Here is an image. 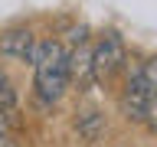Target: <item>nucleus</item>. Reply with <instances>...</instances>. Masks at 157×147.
<instances>
[{"label":"nucleus","mask_w":157,"mask_h":147,"mask_svg":"<svg viewBox=\"0 0 157 147\" xmlns=\"http://www.w3.org/2000/svg\"><path fill=\"white\" fill-rule=\"evenodd\" d=\"M128 62V49H124V39L118 36L115 29L101 33L95 43V78L98 82H108L118 69Z\"/></svg>","instance_id":"2"},{"label":"nucleus","mask_w":157,"mask_h":147,"mask_svg":"<svg viewBox=\"0 0 157 147\" xmlns=\"http://www.w3.org/2000/svg\"><path fill=\"white\" fill-rule=\"evenodd\" d=\"M121 111L131 121H147V82H144V66L128 69L124 88H121Z\"/></svg>","instance_id":"3"},{"label":"nucleus","mask_w":157,"mask_h":147,"mask_svg":"<svg viewBox=\"0 0 157 147\" xmlns=\"http://www.w3.org/2000/svg\"><path fill=\"white\" fill-rule=\"evenodd\" d=\"M101 131H105V115L85 111V115L78 118V134H82V141H98Z\"/></svg>","instance_id":"7"},{"label":"nucleus","mask_w":157,"mask_h":147,"mask_svg":"<svg viewBox=\"0 0 157 147\" xmlns=\"http://www.w3.org/2000/svg\"><path fill=\"white\" fill-rule=\"evenodd\" d=\"M17 101V92H13V82H10V75L3 72V66H0V108H10Z\"/></svg>","instance_id":"8"},{"label":"nucleus","mask_w":157,"mask_h":147,"mask_svg":"<svg viewBox=\"0 0 157 147\" xmlns=\"http://www.w3.org/2000/svg\"><path fill=\"white\" fill-rule=\"evenodd\" d=\"M33 52H36V39H33L29 29L17 26V29H3L0 33V56L20 59V62H33Z\"/></svg>","instance_id":"4"},{"label":"nucleus","mask_w":157,"mask_h":147,"mask_svg":"<svg viewBox=\"0 0 157 147\" xmlns=\"http://www.w3.org/2000/svg\"><path fill=\"white\" fill-rule=\"evenodd\" d=\"M144 82H147V121L151 131H157V59L144 62Z\"/></svg>","instance_id":"6"},{"label":"nucleus","mask_w":157,"mask_h":147,"mask_svg":"<svg viewBox=\"0 0 157 147\" xmlns=\"http://www.w3.org/2000/svg\"><path fill=\"white\" fill-rule=\"evenodd\" d=\"M7 131H10V118L3 115V108H0V134H7Z\"/></svg>","instance_id":"10"},{"label":"nucleus","mask_w":157,"mask_h":147,"mask_svg":"<svg viewBox=\"0 0 157 147\" xmlns=\"http://www.w3.org/2000/svg\"><path fill=\"white\" fill-rule=\"evenodd\" d=\"M0 147H20V141L7 131V134H0Z\"/></svg>","instance_id":"9"},{"label":"nucleus","mask_w":157,"mask_h":147,"mask_svg":"<svg viewBox=\"0 0 157 147\" xmlns=\"http://www.w3.org/2000/svg\"><path fill=\"white\" fill-rule=\"evenodd\" d=\"M33 69H36V95L43 101H59L66 85H69V78H72V72H69V52L62 49V43H56V39L36 43Z\"/></svg>","instance_id":"1"},{"label":"nucleus","mask_w":157,"mask_h":147,"mask_svg":"<svg viewBox=\"0 0 157 147\" xmlns=\"http://www.w3.org/2000/svg\"><path fill=\"white\" fill-rule=\"evenodd\" d=\"M69 72L78 85H88L95 78V46L88 43H78L72 52H69Z\"/></svg>","instance_id":"5"}]
</instances>
